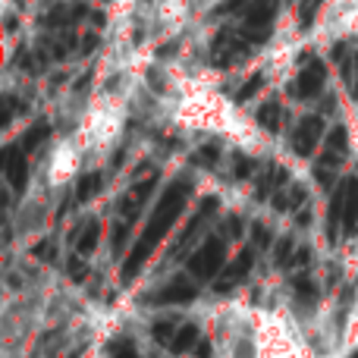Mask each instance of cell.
<instances>
[{"label": "cell", "instance_id": "obj_1", "mask_svg": "<svg viewBox=\"0 0 358 358\" xmlns=\"http://www.w3.org/2000/svg\"><path fill=\"white\" fill-rule=\"evenodd\" d=\"M198 324L214 358H327L315 330L289 302H255L245 296L201 305Z\"/></svg>", "mask_w": 358, "mask_h": 358}, {"label": "cell", "instance_id": "obj_2", "mask_svg": "<svg viewBox=\"0 0 358 358\" xmlns=\"http://www.w3.org/2000/svg\"><path fill=\"white\" fill-rule=\"evenodd\" d=\"M164 82L157 88V101L167 110V120L176 129L198 132L229 142L233 148L245 155H267L273 151V142L233 98L220 88L214 73L201 66H167Z\"/></svg>", "mask_w": 358, "mask_h": 358}, {"label": "cell", "instance_id": "obj_3", "mask_svg": "<svg viewBox=\"0 0 358 358\" xmlns=\"http://www.w3.org/2000/svg\"><path fill=\"white\" fill-rule=\"evenodd\" d=\"M352 280H355V289H352V308H349L346 321H355V317H358V239H355V255H352Z\"/></svg>", "mask_w": 358, "mask_h": 358}]
</instances>
